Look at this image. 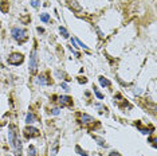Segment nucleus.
<instances>
[{
    "label": "nucleus",
    "mask_w": 157,
    "mask_h": 156,
    "mask_svg": "<svg viewBox=\"0 0 157 156\" xmlns=\"http://www.w3.org/2000/svg\"><path fill=\"white\" fill-rule=\"evenodd\" d=\"M11 35L12 38L15 39V41H17L19 43H22V42L27 41V31L24 30V28H20V27H13L11 30Z\"/></svg>",
    "instance_id": "nucleus-1"
},
{
    "label": "nucleus",
    "mask_w": 157,
    "mask_h": 156,
    "mask_svg": "<svg viewBox=\"0 0 157 156\" xmlns=\"http://www.w3.org/2000/svg\"><path fill=\"white\" fill-rule=\"evenodd\" d=\"M38 53L36 50H34L31 51V54H30V73L31 74H36L38 72Z\"/></svg>",
    "instance_id": "nucleus-2"
},
{
    "label": "nucleus",
    "mask_w": 157,
    "mask_h": 156,
    "mask_svg": "<svg viewBox=\"0 0 157 156\" xmlns=\"http://www.w3.org/2000/svg\"><path fill=\"white\" fill-rule=\"evenodd\" d=\"M23 61H24V55L20 54V53H12L8 57V63L13 66H19L20 63H23Z\"/></svg>",
    "instance_id": "nucleus-3"
},
{
    "label": "nucleus",
    "mask_w": 157,
    "mask_h": 156,
    "mask_svg": "<svg viewBox=\"0 0 157 156\" xmlns=\"http://www.w3.org/2000/svg\"><path fill=\"white\" fill-rule=\"evenodd\" d=\"M23 133H24V136H26L27 139H33V137L40 136V131H39L38 128H35V127H31V125L26 127V129H24Z\"/></svg>",
    "instance_id": "nucleus-4"
},
{
    "label": "nucleus",
    "mask_w": 157,
    "mask_h": 156,
    "mask_svg": "<svg viewBox=\"0 0 157 156\" xmlns=\"http://www.w3.org/2000/svg\"><path fill=\"white\" fill-rule=\"evenodd\" d=\"M16 140V127L13 125V124H10L8 127V143L11 144V147L13 145Z\"/></svg>",
    "instance_id": "nucleus-5"
},
{
    "label": "nucleus",
    "mask_w": 157,
    "mask_h": 156,
    "mask_svg": "<svg viewBox=\"0 0 157 156\" xmlns=\"http://www.w3.org/2000/svg\"><path fill=\"white\" fill-rule=\"evenodd\" d=\"M58 101L60 106H73V98L70 96H60Z\"/></svg>",
    "instance_id": "nucleus-6"
},
{
    "label": "nucleus",
    "mask_w": 157,
    "mask_h": 156,
    "mask_svg": "<svg viewBox=\"0 0 157 156\" xmlns=\"http://www.w3.org/2000/svg\"><path fill=\"white\" fill-rule=\"evenodd\" d=\"M36 84L38 85H51L52 82L46 74H40V76L36 78Z\"/></svg>",
    "instance_id": "nucleus-7"
},
{
    "label": "nucleus",
    "mask_w": 157,
    "mask_h": 156,
    "mask_svg": "<svg viewBox=\"0 0 157 156\" xmlns=\"http://www.w3.org/2000/svg\"><path fill=\"white\" fill-rule=\"evenodd\" d=\"M12 147H13V150H15V152H16L17 156L22 155V152H23V144H22V141H20L19 139L15 140V143H13Z\"/></svg>",
    "instance_id": "nucleus-8"
},
{
    "label": "nucleus",
    "mask_w": 157,
    "mask_h": 156,
    "mask_svg": "<svg viewBox=\"0 0 157 156\" xmlns=\"http://www.w3.org/2000/svg\"><path fill=\"white\" fill-rule=\"evenodd\" d=\"M81 121L83 124H91V123H94L95 120L93 119L91 116H89V115H82L81 116Z\"/></svg>",
    "instance_id": "nucleus-9"
},
{
    "label": "nucleus",
    "mask_w": 157,
    "mask_h": 156,
    "mask_svg": "<svg viewBox=\"0 0 157 156\" xmlns=\"http://www.w3.org/2000/svg\"><path fill=\"white\" fill-rule=\"evenodd\" d=\"M58 147H59V143H58V140H56L54 143V145L50 148V156H55L56 155V152H58Z\"/></svg>",
    "instance_id": "nucleus-10"
},
{
    "label": "nucleus",
    "mask_w": 157,
    "mask_h": 156,
    "mask_svg": "<svg viewBox=\"0 0 157 156\" xmlns=\"http://www.w3.org/2000/svg\"><path fill=\"white\" fill-rule=\"evenodd\" d=\"M98 80H99V84H101L103 88H105V86H106V88H110V85H112L109 80H106V78H105V77H102V76H101V77H98Z\"/></svg>",
    "instance_id": "nucleus-11"
},
{
    "label": "nucleus",
    "mask_w": 157,
    "mask_h": 156,
    "mask_svg": "<svg viewBox=\"0 0 157 156\" xmlns=\"http://www.w3.org/2000/svg\"><path fill=\"white\" fill-rule=\"evenodd\" d=\"M35 120H36V117H35V115L34 113H27V116H26V123L27 124H33V123H35Z\"/></svg>",
    "instance_id": "nucleus-12"
},
{
    "label": "nucleus",
    "mask_w": 157,
    "mask_h": 156,
    "mask_svg": "<svg viewBox=\"0 0 157 156\" xmlns=\"http://www.w3.org/2000/svg\"><path fill=\"white\" fill-rule=\"evenodd\" d=\"M0 8H2V11L3 12H8V10H10V4L7 2H2V4H0Z\"/></svg>",
    "instance_id": "nucleus-13"
},
{
    "label": "nucleus",
    "mask_w": 157,
    "mask_h": 156,
    "mask_svg": "<svg viewBox=\"0 0 157 156\" xmlns=\"http://www.w3.org/2000/svg\"><path fill=\"white\" fill-rule=\"evenodd\" d=\"M27 156H36V150H35L34 145H30V147H28V154H27Z\"/></svg>",
    "instance_id": "nucleus-14"
},
{
    "label": "nucleus",
    "mask_w": 157,
    "mask_h": 156,
    "mask_svg": "<svg viewBox=\"0 0 157 156\" xmlns=\"http://www.w3.org/2000/svg\"><path fill=\"white\" fill-rule=\"evenodd\" d=\"M39 18H40V20L43 23H48L50 22V15H48V14H40V16H39Z\"/></svg>",
    "instance_id": "nucleus-15"
},
{
    "label": "nucleus",
    "mask_w": 157,
    "mask_h": 156,
    "mask_svg": "<svg viewBox=\"0 0 157 156\" xmlns=\"http://www.w3.org/2000/svg\"><path fill=\"white\" fill-rule=\"evenodd\" d=\"M59 33L62 34V37H63V38H69V37H70L69 33H67V30H66L65 27H62V26L59 27Z\"/></svg>",
    "instance_id": "nucleus-16"
},
{
    "label": "nucleus",
    "mask_w": 157,
    "mask_h": 156,
    "mask_svg": "<svg viewBox=\"0 0 157 156\" xmlns=\"http://www.w3.org/2000/svg\"><path fill=\"white\" fill-rule=\"evenodd\" d=\"M93 137H94V140L98 141V144L101 145V147H106V143H105V140H103L102 137H98V136H93Z\"/></svg>",
    "instance_id": "nucleus-17"
},
{
    "label": "nucleus",
    "mask_w": 157,
    "mask_h": 156,
    "mask_svg": "<svg viewBox=\"0 0 157 156\" xmlns=\"http://www.w3.org/2000/svg\"><path fill=\"white\" fill-rule=\"evenodd\" d=\"M75 151H77V152H78V154H79L81 156H87V152L82 150V148L79 147V145H77V147H75Z\"/></svg>",
    "instance_id": "nucleus-18"
},
{
    "label": "nucleus",
    "mask_w": 157,
    "mask_h": 156,
    "mask_svg": "<svg viewBox=\"0 0 157 156\" xmlns=\"http://www.w3.org/2000/svg\"><path fill=\"white\" fill-rule=\"evenodd\" d=\"M93 90H94V94L95 96H97V98H98V100H102V98H103V96H102V93H101V92H99L98 89H97V88H93Z\"/></svg>",
    "instance_id": "nucleus-19"
},
{
    "label": "nucleus",
    "mask_w": 157,
    "mask_h": 156,
    "mask_svg": "<svg viewBox=\"0 0 157 156\" xmlns=\"http://www.w3.org/2000/svg\"><path fill=\"white\" fill-rule=\"evenodd\" d=\"M70 6H71V7L74 6V8H75L77 11H79V10H81V6L77 4V0H70Z\"/></svg>",
    "instance_id": "nucleus-20"
},
{
    "label": "nucleus",
    "mask_w": 157,
    "mask_h": 156,
    "mask_svg": "<svg viewBox=\"0 0 157 156\" xmlns=\"http://www.w3.org/2000/svg\"><path fill=\"white\" fill-rule=\"evenodd\" d=\"M74 41H75V43H78V45L81 46V47H83L85 50H87V46L85 45V43H83V42H82V41H79V39H78V38H75V39H74Z\"/></svg>",
    "instance_id": "nucleus-21"
},
{
    "label": "nucleus",
    "mask_w": 157,
    "mask_h": 156,
    "mask_svg": "<svg viewBox=\"0 0 157 156\" xmlns=\"http://www.w3.org/2000/svg\"><path fill=\"white\" fill-rule=\"evenodd\" d=\"M59 113H60V109H59V108H52V109H51V115L58 116Z\"/></svg>",
    "instance_id": "nucleus-22"
},
{
    "label": "nucleus",
    "mask_w": 157,
    "mask_h": 156,
    "mask_svg": "<svg viewBox=\"0 0 157 156\" xmlns=\"http://www.w3.org/2000/svg\"><path fill=\"white\" fill-rule=\"evenodd\" d=\"M31 6H33L34 8H38L39 7V0H31Z\"/></svg>",
    "instance_id": "nucleus-23"
},
{
    "label": "nucleus",
    "mask_w": 157,
    "mask_h": 156,
    "mask_svg": "<svg viewBox=\"0 0 157 156\" xmlns=\"http://www.w3.org/2000/svg\"><path fill=\"white\" fill-rule=\"evenodd\" d=\"M78 82H79V84H86L87 82V78L86 77H79V78H78Z\"/></svg>",
    "instance_id": "nucleus-24"
},
{
    "label": "nucleus",
    "mask_w": 157,
    "mask_h": 156,
    "mask_svg": "<svg viewBox=\"0 0 157 156\" xmlns=\"http://www.w3.org/2000/svg\"><path fill=\"white\" fill-rule=\"evenodd\" d=\"M60 88H62L63 90H69V86H67L66 82H62V84H60Z\"/></svg>",
    "instance_id": "nucleus-25"
},
{
    "label": "nucleus",
    "mask_w": 157,
    "mask_h": 156,
    "mask_svg": "<svg viewBox=\"0 0 157 156\" xmlns=\"http://www.w3.org/2000/svg\"><path fill=\"white\" fill-rule=\"evenodd\" d=\"M109 156H121L118 152H116V151H113V152H110V155Z\"/></svg>",
    "instance_id": "nucleus-26"
},
{
    "label": "nucleus",
    "mask_w": 157,
    "mask_h": 156,
    "mask_svg": "<svg viewBox=\"0 0 157 156\" xmlns=\"http://www.w3.org/2000/svg\"><path fill=\"white\" fill-rule=\"evenodd\" d=\"M38 33H44V30H43V28H40V27H38Z\"/></svg>",
    "instance_id": "nucleus-27"
},
{
    "label": "nucleus",
    "mask_w": 157,
    "mask_h": 156,
    "mask_svg": "<svg viewBox=\"0 0 157 156\" xmlns=\"http://www.w3.org/2000/svg\"><path fill=\"white\" fill-rule=\"evenodd\" d=\"M0 67H3V63H2V59H0Z\"/></svg>",
    "instance_id": "nucleus-28"
}]
</instances>
